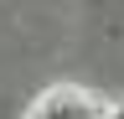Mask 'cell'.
<instances>
[{"label":"cell","instance_id":"cell-2","mask_svg":"<svg viewBox=\"0 0 124 119\" xmlns=\"http://www.w3.org/2000/svg\"><path fill=\"white\" fill-rule=\"evenodd\" d=\"M103 119H124V103H114V109H108V114H103Z\"/></svg>","mask_w":124,"mask_h":119},{"label":"cell","instance_id":"cell-1","mask_svg":"<svg viewBox=\"0 0 124 119\" xmlns=\"http://www.w3.org/2000/svg\"><path fill=\"white\" fill-rule=\"evenodd\" d=\"M103 98H93L88 88H78V83H57V88H46V93L26 109V119H103Z\"/></svg>","mask_w":124,"mask_h":119}]
</instances>
